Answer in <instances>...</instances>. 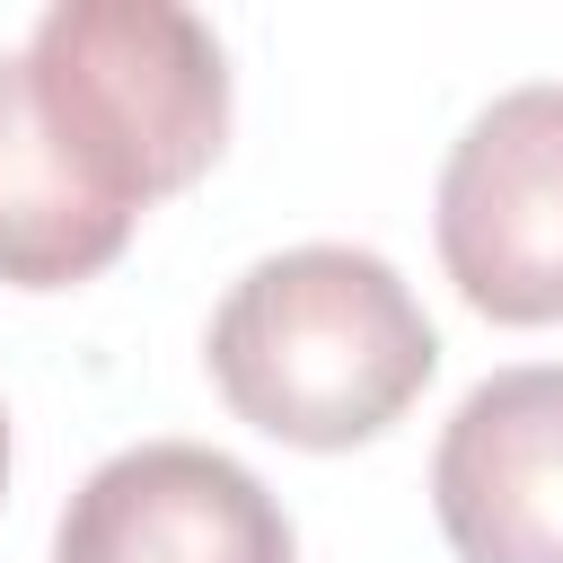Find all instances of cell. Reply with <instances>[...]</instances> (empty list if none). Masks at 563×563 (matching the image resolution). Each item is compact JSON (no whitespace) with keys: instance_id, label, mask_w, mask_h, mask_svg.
<instances>
[{"instance_id":"obj_1","label":"cell","mask_w":563,"mask_h":563,"mask_svg":"<svg viewBox=\"0 0 563 563\" xmlns=\"http://www.w3.org/2000/svg\"><path fill=\"white\" fill-rule=\"evenodd\" d=\"M202 352L229 413L290 449L378 440L440 369V334L405 290V273L334 238L246 264Z\"/></svg>"},{"instance_id":"obj_2","label":"cell","mask_w":563,"mask_h":563,"mask_svg":"<svg viewBox=\"0 0 563 563\" xmlns=\"http://www.w3.org/2000/svg\"><path fill=\"white\" fill-rule=\"evenodd\" d=\"M18 62L62 158L123 220L185 194L229 141V53L176 0H53Z\"/></svg>"},{"instance_id":"obj_3","label":"cell","mask_w":563,"mask_h":563,"mask_svg":"<svg viewBox=\"0 0 563 563\" xmlns=\"http://www.w3.org/2000/svg\"><path fill=\"white\" fill-rule=\"evenodd\" d=\"M440 264L493 325L563 317V79L493 97L440 167Z\"/></svg>"},{"instance_id":"obj_4","label":"cell","mask_w":563,"mask_h":563,"mask_svg":"<svg viewBox=\"0 0 563 563\" xmlns=\"http://www.w3.org/2000/svg\"><path fill=\"white\" fill-rule=\"evenodd\" d=\"M53 563H299V545L264 475L229 449L141 440L70 493Z\"/></svg>"},{"instance_id":"obj_5","label":"cell","mask_w":563,"mask_h":563,"mask_svg":"<svg viewBox=\"0 0 563 563\" xmlns=\"http://www.w3.org/2000/svg\"><path fill=\"white\" fill-rule=\"evenodd\" d=\"M431 510L457 563H563V361L466 387L431 449Z\"/></svg>"},{"instance_id":"obj_6","label":"cell","mask_w":563,"mask_h":563,"mask_svg":"<svg viewBox=\"0 0 563 563\" xmlns=\"http://www.w3.org/2000/svg\"><path fill=\"white\" fill-rule=\"evenodd\" d=\"M132 246V220L62 158L26 97V62L0 53V282L70 290Z\"/></svg>"},{"instance_id":"obj_7","label":"cell","mask_w":563,"mask_h":563,"mask_svg":"<svg viewBox=\"0 0 563 563\" xmlns=\"http://www.w3.org/2000/svg\"><path fill=\"white\" fill-rule=\"evenodd\" d=\"M0 493H9V422H0Z\"/></svg>"}]
</instances>
